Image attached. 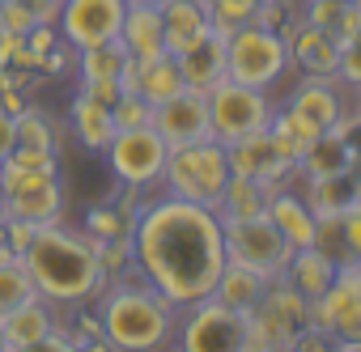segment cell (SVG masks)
Listing matches in <instances>:
<instances>
[{
	"label": "cell",
	"instance_id": "cell-36",
	"mask_svg": "<svg viewBox=\"0 0 361 352\" xmlns=\"http://www.w3.org/2000/svg\"><path fill=\"white\" fill-rule=\"evenodd\" d=\"M30 26H39L30 0H0V34H30Z\"/></svg>",
	"mask_w": 361,
	"mask_h": 352
},
{
	"label": "cell",
	"instance_id": "cell-42",
	"mask_svg": "<svg viewBox=\"0 0 361 352\" xmlns=\"http://www.w3.org/2000/svg\"><path fill=\"white\" fill-rule=\"evenodd\" d=\"M26 106H30V98H26L22 89H13V85H0V111H9V115L18 119Z\"/></svg>",
	"mask_w": 361,
	"mask_h": 352
},
{
	"label": "cell",
	"instance_id": "cell-19",
	"mask_svg": "<svg viewBox=\"0 0 361 352\" xmlns=\"http://www.w3.org/2000/svg\"><path fill=\"white\" fill-rule=\"evenodd\" d=\"M268 221L285 234V242H289L293 251L314 246V238H319V217L310 213V204H306V196H302L298 183H285V187L272 191V200H268Z\"/></svg>",
	"mask_w": 361,
	"mask_h": 352
},
{
	"label": "cell",
	"instance_id": "cell-12",
	"mask_svg": "<svg viewBox=\"0 0 361 352\" xmlns=\"http://www.w3.org/2000/svg\"><path fill=\"white\" fill-rule=\"evenodd\" d=\"M123 13H128V0H64L56 30L68 47L85 51V47L119 39Z\"/></svg>",
	"mask_w": 361,
	"mask_h": 352
},
{
	"label": "cell",
	"instance_id": "cell-7",
	"mask_svg": "<svg viewBox=\"0 0 361 352\" xmlns=\"http://www.w3.org/2000/svg\"><path fill=\"white\" fill-rule=\"evenodd\" d=\"M310 327V301L276 276L268 293L247 310V348L243 352H289L293 339Z\"/></svg>",
	"mask_w": 361,
	"mask_h": 352
},
{
	"label": "cell",
	"instance_id": "cell-1",
	"mask_svg": "<svg viewBox=\"0 0 361 352\" xmlns=\"http://www.w3.org/2000/svg\"><path fill=\"white\" fill-rule=\"evenodd\" d=\"M136 272L178 310L213 297V284L226 268L221 217L204 204L157 196L140 208L132 225Z\"/></svg>",
	"mask_w": 361,
	"mask_h": 352
},
{
	"label": "cell",
	"instance_id": "cell-3",
	"mask_svg": "<svg viewBox=\"0 0 361 352\" xmlns=\"http://www.w3.org/2000/svg\"><path fill=\"white\" fill-rule=\"evenodd\" d=\"M98 318L106 348L115 352H153L174 339L178 327V306L166 301L136 268L123 272L119 280H106L98 293Z\"/></svg>",
	"mask_w": 361,
	"mask_h": 352
},
{
	"label": "cell",
	"instance_id": "cell-44",
	"mask_svg": "<svg viewBox=\"0 0 361 352\" xmlns=\"http://www.w3.org/2000/svg\"><path fill=\"white\" fill-rule=\"evenodd\" d=\"M353 115L361 119V85H353Z\"/></svg>",
	"mask_w": 361,
	"mask_h": 352
},
{
	"label": "cell",
	"instance_id": "cell-8",
	"mask_svg": "<svg viewBox=\"0 0 361 352\" xmlns=\"http://www.w3.org/2000/svg\"><path fill=\"white\" fill-rule=\"evenodd\" d=\"M204 98H209V132L221 144H234L251 132H268V123L276 115V98L268 89H251L230 77L221 85H213Z\"/></svg>",
	"mask_w": 361,
	"mask_h": 352
},
{
	"label": "cell",
	"instance_id": "cell-39",
	"mask_svg": "<svg viewBox=\"0 0 361 352\" xmlns=\"http://www.w3.org/2000/svg\"><path fill=\"white\" fill-rule=\"evenodd\" d=\"M340 234H344V255L361 263V200L340 217Z\"/></svg>",
	"mask_w": 361,
	"mask_h": 352
},
{
	"label": "cell",
	"instance_id": "cell-48",
	"mask_svg": "<svg viewBox=\"0 0 361 352\" xmlns=\"http://www.w3.org/2000/svg\"><path fill=\"white\" fill-rule=\"evenodd\" d=\"M60 5H64V0H60Z\"/></svg>",
	"mask_w": 361,
	"mask_h": 352
},
{
	"label": "cell",
	"instance_id": "cell-41",
	"mask_svg": "<svg viewBox=\"0 0 361 352\" xmlns=\"http://www.w3.org/2000/svg\"><path fill=\"white\" fill-rule=\"evenodd\" d=\"M22 51H26V34H0V68L18 64Z\"/></svg>",
	"mask_w": 361,
	"mask_h": 352
},
{
	"label": "cell",
	"instance_id": "cell-30",
	"mask_svg": "<svg viewBox=\"0 0 361 352\" xmlns=\"http://www.w3.org/2000/svg\"><path fill=\"white\" fill-rule=\"evenodd\" d=\"M30 297H39V293H35V280H30L22 255L0 251V318L9 310H18L22 301H30Z\"/></svg>",
	"mask_w": 361,
	"mask_h": 352
},
{
	"label": "cell",
	"instance_id": "cell-31",
	"mask_svg": "<svg viewBox=\"0 0 361 352\" xmlns=\"http://www.w3.org/2000/svg\"><path fill=\"white\" fill-rule=\"evenodd\" d=\"M13 136H18V149H39V153H60V132L51 123L47 111H39L35 102L13 119Z\"/></svg>",
	"mask_w": 361,
	"mask_h": 352
},
{
	"label": "cell",
	"instance_id": "cell-26",
	"mask_svg": "<svg viewBox=\"0 0 361 352\" xmlns=\"http://www.w3.org/2000/svg\"><path fill=\"white\" fill-rule=\"evenodd\" d=\"M272 191H276V187H268V183H255V179H243V174H230V183H226V191H221V200H217V217H221V221L264 217Z\"/></svg>",
	"mask_w": 361,
	"mask_h": 352
},
{
	"label": "cell",
	"instance_id": "cell-29",
	"mask_svg": "<svg viewBox=\"0 0 361 352\" xmlns=\"http://www.w3.org/2000/svg\"><path fill=\"white\" fill-rule=\"evenodd\" d=\"M268 132H272V140L285 149V157L298 165L302 161V153H306V144L319 136V127L314 123H306L298 111H289V106H281L276 102V115H272V123H268Z\"/></svg>",
	"mask_w": 361,
	"mask_h": 352
},
{
	"label": "cell",
	"instance_id": "cell-16",
	"mask_svg": "<svg viewBox=\"0 0 361 352\" xmlns=\"http://www.w3.org/2000/svg\"><path fill=\"white\" fill-rule=\"evenodd\" d=\"M281 106L298 111L319 132H327V127H336L340 119L353 115V102L344 98V81H327V77H298L289 85V94L281 98Z\"/></svg>",
	"mask_w": 361,
	"mask_h": 352
},
{
	"label": "cell",
	"instance_id": "cell-47",
	"mask_svg": "<svg viewBox=\"0 0 361 352\" xmlns=\"http://www.w3.org/2000/svg\"><path fill=\"white\" fill-rule=\"evenodd\" d=\"M0 352H5V339H0Z\"/></svg>",
	"mask_w": 361,
	"mask_h": 352
},
{
	"label": "cell",
	"instance_id": "cell-35",
	"mask_svg": "<svg viewBox=\"0 0 361 352\" xmlns=\"http://www.w3.org/2000/svg\"><path fill=\"white\" fill-rule=\"evenodd\" d=\"M111 115H115V127H119V132H128V127H145V123H153V102H145L140 94L128 89V94L115 98Z\"/></svg>",
	"mask_w": 361,
	"mask_h": 352
},
{
	"label": "cell",
	"instance_id": "cell-23",
	"mask_svg": "<svg viewBox=\"0 0 361 352\" xmlns=\"http://www.w3.org/2000/svg\"><path fill=\"white\" fill-rule=\"evenodd\" d=\"M68 127H73L77 144L90 149V153H106V144H111L115 132H119L111 106H106V102H94V98L81 94V89H77V98H73V106H68Z\"/></svg>",
	"mask_w": 361,
	"mask_h": 352
},
{
	"label": "cell",
	"instance_id": "cell-25",
	"mask_svg": "<svg viewBox=\"0 0 361 352\" xmlns=\"http://www.w3.org/2000/svg\"><path fill=\"white\" fill-rule=\"evenodd\" d=\"M336 272H340V263H336L327 251H319V246H302V251L289 255V263H285L281 276H285L306 301H314V297H323V293L331 289Z\"/></svg>",
	"mask_w": 361,
	"mask_h": 352
},
{
	"label": "cell",
	"instance_id": "cell-10",
	"mask_svg": "<svg viewBox=\"0 0 361 352\" xmlns=\"http://www.w3.org/2000/svg\"><path fill=\"white\" fill-rule=\"evenodd\" d=\"M178 352H243L247 348V314L204 297L178 310V327L170 339Z\"/></svg>",
	"mask_w": 361,
	"mask_h": 352
},
{
	"label": "cell",
	"instance_id": "cell-40",
	"mask_svg": "<svg viewBox=\"0 0 361 352\" xmlns=\"http://www.w3.org/2000/svg\"><path fill=\"white\" fill-rule=\"evenodd\" d=\"M81 94H90L94 102H106V106H115V98L123 94V85H119V81H81Z\"/></svg>",
	"mask_w": 361,
	"mask_h": 352
},
{
	"label": "cell",
	"instance_id": "cell-24",
	"mask_svg": "<svg viewBox=\"0 0 361 352\" xmlns=\"http://www.w3.org/2000/svg\"><path fill=\"white\" fill-rule=\"evenodd\" d=\"M298 183H302V196H306L314 217H344L361 200V187L353 179V170L323 174V179H298Z\"/></svg>",
	"mask_w": 361,
	"mask_h": 352
},
{
	"label": "cell",
	"instance_id": "cell-18",
	"mask_svg": "<svg viewBox=\"0 0 361 352\" xmlns=\"http://www.w3.org/2000/svg\"><path fill=\"white\" fill-rule=\"evenodd\" d=\"M119 43L128 47V56L136 64L170 56L166 51V30H161L157 0H128V13H123V26H119Z\"/></svg>",
	"mask_w": 361,
	"mask_h": 352
},
{
	"label": "cell",
	"instance_id": "cell-13",
	"mask_svg": "<svg viewBox=\"0 0 361 352\" xmlns=\"http://www.w3.org/2000/svg\"><path fill=\"white\" fill-rule=\"evenodd\" d=\"M226 157H230V174H243V179H255L268 187L298 183V165L285 157V149L272 140V132H251V136L226 144Z\"/></svg>",
	"mask_w": 361,
	"mask_h": 352
},
{
	"label": "cell",
	"instance_id": "cell-27",
	"mask_svg": "<svg viewBox=\"0 0 361 352\" xmlns=\"http://www.w3.org/2000/svg\"><path fill=\"white\" fill-rule=\"evenodd\" d=\"M178 89H183V73H178V60L174 56H157V60H145V64H136V85H132V94H140L145 102H166V98H174Z\"/></svg>",
	"mask_w": 361,
	"mask_h": 352
},
{
	"label": "cell",
	"instance_id": "cell-21",
	"mask_svg": "<svg viewBox=\"0 0 361 352\" xmlns=\"http://www.w3.org/2000/svg\"><path fill=\"white\" fill-rule=\"evenodd\" d=\"M174 60H178V73H183V85H188V89L209 94L213 85L226 81V39L213 34V30H209L196 47H188L183 56H174Z\"/></svg>",
	"mask_w": 361,
	"mask_h": 352
},
{
	"label": "cell",
	"instance_id": "cell-20",
	"mask_svg": "<svg viewBox=\"0 0 361 352\" xmlns=\"http://www.w3.org/2000/svg\"><path fill=\"white\" fill-rule=\"evenodd\" d=\"M157 9H161V30H166L170 56H183L188 47H196L213 30L204 0H157Z\"/></svg>",
	"mask_w": 361,
	"mask_h": 352
},
{
	"label": "cell",
	"instance_id": "cell-2",
	"mask_svg": "<svg viewBox=\"0 0 361 352\" xmlns=\"http://www.w3.org/2000/svg\"><path fill=\"white\" fill-rule=\"evenodd\" d=\"M22 263H26V272L35 280V293L43 301H51L56 310L90 306L106 289V272L98 263L94 238L77 234V230H64L60 221L35 230V242L26 246Z\"/></svg>",
	"mask_w": 361,
	"mask_h": 352
},
{
	"label": "cell",
	"instance_id": "cell-33",
	"mask_svg": "<svg viewBox=\"0 0 361 352\" xmlns=\"http://www.w3.org/2000/svg\"><path fill=\"white\" fill-rule=\"evenodd\" d=\"M64 314L73 318V322H64V318H60V327H64V331H68V339H73V352H77V348H106V335H102V318H98V310L64 306Z\"/></svg>",
	"mask_w": 361,
	"mask_h": 352
},
{
	"label": "cell",
	"instance_id": "cell-43",
	"mask_svg": "<svg viewBox=\"0 0 361 352\" xmlns=\"http://www.w3.org/2000/svg\"><path fill=\"white\" fill-rule=\"evenodd\" d=\"M13 149H18V136H13V115H9V111H0V161H5Z\"/></svg>",
	"mask_w": 361,
	"mask_h": 352
},
{
	"label": "cell",
	"instance_id": "cell-9",
	"mask_svg": "<svg viewBox=\"0 0 361 352\" xmlns=\"http://www.w3.org/2000/svg\"><path fill=\"white\" fill-rule=\"evenodd\" d=\"M102 157H106L119 187H132V191L149 196V191H161V170H166L170 144L161 140V132L153 123H145V127L115 132V140L106 144Z\"/></svg>",
	"mask_w": 361,
	"mask_h": 352
},
{
	"label": "cell",
	"instance_id": "cell-32",
	"mask_svg": "<svg viewBox=\"0 0 361 352\" xmlns=\"http://www.w3.org/2000/svg\"><path fill=\"white\" fill-rule=\"evenodd\" d=\"M204 9H209L213 34L230 39V34H238L243 26H251L259 18V0H204Z\"/></svg>",
	"mask_w": 361,
	"mask_h": 352
},
{
	"label": "cell",
	"instance_id": "cell-15",
	"mask_svg": "<svg viewBox=\"0 0 361 352\" xmlns=\"http://www.w3.org/2000/svg\"><path fill=\"white\" fill-rule=\"evenodd\" d=\"M285 47H289V68L298 73V77H327V81H340V43L323 30V26H314V22H306V18H298L289 30H285Z\"/></svg>",
	"mask_w": 361,
	"mask_h": 352
},
{
	"label": "cell",
	"instance_id": "cell-14",
	"mask_svg": "<svg viewBox=\"0 0 361 352\" xmlns=\"http://www.w3.org/2000/svg\"><path fill=\"white\" fill-rule=\"evenodd\" d=\"M153 127L161 132V140H166L170 149L209 140V136H213V132H209V98H204L200 89H188V85H183L174 98H166V102L153 106Z\"/></svg>",
	"mask_w": 361,
	"mask_h": 352
},
{
	"label": "cell",
	"instance_id": "cell-34",
	"mask_svg": "<svg viewBox=\"0 0 361 352\" xmlns=\"http://www.w3.org/2000/svg\"><path fill=\"white\" fill-rule=\"evenodd\" d=\"M94 251H98V263H102L106 280H119L123 272L136 268V259H132V234L128 238H94Z\"/></svg>",
	"mask_w": 361,
	"mask_h": 352
},
{
	"label": "cell",
	"instance_id": "cell-45",
	"mask_svg": "<svg viewBox=\"0 0 361 352\" xmlns=\"http://www.w3.org/2000/svg\"><path fill=\"white\" fill-rule=\"evenodd\" d=\"M259 5H281V0H259Z\"/></svg>",
	"mask_w": 361,
	"mask_h": 352
},
{
	"label": "cell",
	"instance_id": "cell-17",
	"mask_svg": "<svg viewBox=\"0 0 361 352\" xmlns=\"http://www.w3.org/2000/svg\"><path fill=\"white\" fill-rule=\"evenodd\" d=\"M60 322V310L43 297H30L22 301L18 310H9L0 318V339H5V352H35L47 344V335L56 331Z\"/></svg>",
	"mask_w": 361,
	"mask_h": 352
},
{
	"label": "cell",
	"instance_id": "cell-38",
	"mask_svg": "<svg viewBox=\"0 0 361 352\" xmlns=\"http://www.w3.org/2000/svg\"><path fill=\"white\" fill-rule=\"evenodd\" d=\"M5 221V246L13 251V255H26V246L35 242V221H22V217H0Z\"/></svg>",
	"mask_w": 361,
	"mask_h": 352
},
{
	"label": "cell",
	"instance_id": "cell-37",
	"mask_svg": "<svg viewBox=\"0 0 361 352\" xmlns=\"http://www.w3.org/2000/svg\"><path fill=\"white\" fill-rule=\"evenodd\" d=\"M39 73H43V77H51V81H56V77L77 73V47H68V43L60 39L51 51H43V56H39Z\"/></svg>",
	"mask_w": 361,
	"mask_h": 352
},
{
	"label": "cell",
	"instance_id": "cell-22",
	"mask_svg": "<svg viewBox=\"0 0 361 352\" xmlns=\"http://www.w3.org/2000/svg\"><path fill=\"white\" fill-rule=\"evenodd\" d=\"M272 280H276V276H268V272H259V268H251V263L226 259V268H221V276H217V284H213V297H217L221 306L247 314V310L268 293Z\"/></svg>",
	"mask_w": 361,
	"mask_h": 352
},
{
	"label": "cell",
	"instance_id": "cell-46",
	"mask_svg": "<svg viewBox=\"0 0 361 352\" xmlns=\"http://www.w3.org/2000/svg\"><path fill=\"white\" fill-rule=\"evenodd\" d=\"M340 5H357V0H340Z\"/></svg>",
	"mask_w": 361,
	"mask_h": 352
},
{
	"label": "cell",
	"instance_id": "cell-4",
	"mask_svg": "<svg viewBox=\"0 0 361 352\" xmlns=\"http://www.w3.org/2000/svg\"><path fill=\"white\" fill-rule=\"evenodd\" d=\"M64 179H60V153L13 149L0 161V217H22L35 225L64 221Z\"/></svg>",
	"mask_w": 361,
	"mask_h": 352
},
{
	"label": "cell",
	"instance_id": "cell-11",
	"mask_svg": "<svg viewBox=\"0 0 361 352\" xmlns=\"http://www.w3.org/2000/svg\"><path fill=\"white\" fill-rule=\"evenodd\" d=\"M221 238H226V259L251 263L268 276H281L293 246L285 242V234L264 217H247V221H221Z\"/></svg>",
	"mask_w": 361,
	"mask_h": 352
},
{
	"label": "cell",
	"instance_id": "cell-5",
	"mask_svg": "<svg viewBox=\"0 0 361 352\" xmlns=\"http://www.w3.org/2000/svg\"><path fill=\"white\" fill-rule=\"evenodd\" d=\"M230 183V157H226V144L221 140H196V144H178L170 149L166 157V170H161V191L166 196H178V200H192V204H204L217 213V200Z\"/></svg>",
	"mask_w": 361,
	"mask_h": 352
},
{
	"label": "cell",
	"instance_id": "cell-6",
	"mask_svg": "<svg viewBox=\"0 0 361 352\" xmlns=\"http://www.w3.org/2000/svg\"><path fill=\"white\" fill-rule=\"evenodd\" d=\"M226 77L238 81V85H251V89H268L276 94L293 68H289V47H285V34L251 22L243 26L238 34L226 39Z\"/></svg>",
	"mask_w": 361,
	"mask_h": 352
},
{
	"label": "cell",
	"instance_id": "cell-28",
	"mask_svg": "<svg viewBox=\"0 0 361 352\" xmlns=\"http://www.w3.org/2000/svg\"><path fill=\"white\" fill-rule=\"evenodd\" d=\"M128 64H132L128 47L119 39H111V43L77 51V81H119Z\"/></svg>",
	"mask_w": 361,
	"mask_h": 352
}]
</instances>
